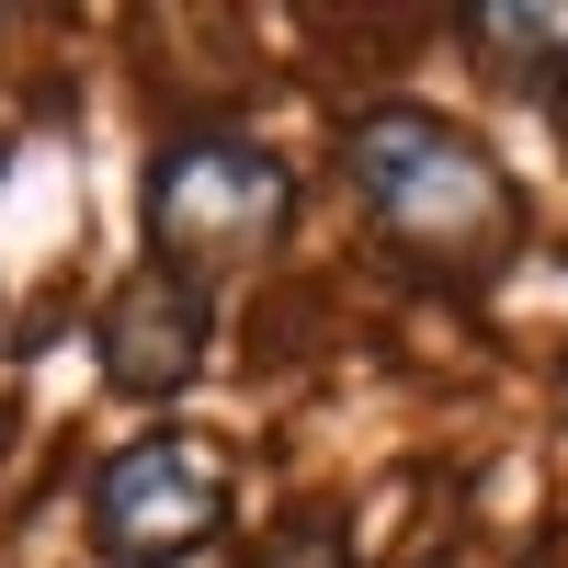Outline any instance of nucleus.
<instances>
[{
	"mask_svg": "<svg viewBox=\"0 0 568 568\" xmlns=\"http://www.w3.org/2000/svg\"><path fill=\"white\" fill-rule=\"evenodd\" d=\"M342 171H353V194L375 216V240H398L409 262H433L455 284L500 273L511 240H524V194H511V171L466 125L420 114V103H375L342 136Z\"/></svg>",
	"mask_w": 568,
	"mask_h": 568,
	"instance_id": "obj_1",
	"label": "nucleus"
},
{
	"mask_svg": "<svg viewBox=\"0 0 568 568\" xmlns=\"http://www.w3.org/2000/svg\"><path fill=\"white\" fill-rule=\"evenodd\" d=\"M296 227V171L273 149L227 125H194L149 160V262L182 273V284H240L251 262H273V240Z\"/></svg>",
	"mask_w": 568,
	"mask_h": 568,
	"instance_id": "obj_2",
	"label": "nucleus"
},
{
	"mask_svg": "<svg viewBox=\"0 0 568 568\" xmlns=\"http://www.w3.org/2000/svg\"><path fill=\"white\" fill-rule=\"evenodd\" d=\"M227 511H240V478L205 433H136L91 466V546L114 568H182L227 535Z\"/></svg>",
	"mask_w": 568,
	"mask_h": 568,
	"instance_id": "obj_3",
	"label": "nucleus"
},
{
	"mask_svg": "<svg viewBox=\"0 0 568 568\" xmlns=\"http://www.w3.org/2000/svg\"><path fill=\"white\" fill-rule=\"evenodd\" d=\"M205 342H216V296L182 284V273H160V262H136L103 296V318H91L103 387H125V398H182L205 375Z\"/></svg>",
	"mask_w": 568,
	"mask_h": 568,
	"instance_id": "obj_4",
	"label": "nucleus"
},
{
	"mask_svg": "<svg viewBox=\"0 0 568 568\" xmlns=\"http://www.w3.org/2000/svg\"><path fill=\"white\" fill-rule=\"evenodd\" d=\"M466 34L500 69H568V0H478Z\"/></svg>",
	"mask_w": 568,
	"mask_h": 568,
	"instance_id": "obj_5",
	"label": "nucleus"
},
{
	"mask_svg": "<svg viewBox=\"0 0 568 568\" xmlns=\"http://www.w3.org/2000/svg\"><path fill=\"white\" fill-rule=\"evenodd\" d=\"M251 568H353V546H342V524H329V511H296V524H284Z\"/></svg>",
	"mask_w": 568,
	"mask_h": 568,
	"instance_id": "obj_6",
	"label": "nucleus"
},
{
	"mask_svg": "<svg viewBox=\"0 0 568 568\" xmlns=\"http://www.w3.org/2000/svg\"><path fill=\"white\" fill-rule=\"evenodd\" d=\"M557 409H568V375H557Z\"/></svg>",
	"mask_w": 568,
	"mask_h": 568,
	"instance_id": "obj_7",
	"label": "nucleus"
}]
</instances>
